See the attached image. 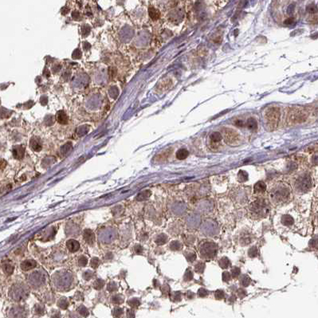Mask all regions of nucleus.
<instances>
[{
  "instance_id": "17",
  "label": "nucleus",
  "mask_w": 318,
  "mask_h": 318,
  "mask_svg": "<svg viewBox=\"0 0 318 318\" xmlns=\"http://www.w3.org/2000/svg\"><path fill=\"white\" fill-rule=\"evenodd\" d=\"M281 222H282V224L285 225V226H291V225L293 224L294 220H293V217L291 215H285L282 216V218H281Z\"/></svg>"
},
{
  "instance_id": "9",
  "label": "nucleus",
  "mask_w": 318,
  "mask_h": 318,
  "mask_svg": "<svg viewBox=\"0 0 318 318\" xmlns=\"http://www.w3.org/2000/svg\"><path fill=\"white\" fill-rule=\"evenodd\" d=\"M43 276L38 272H34L30 277V281L33 285H39L42 283Z\"/></svg>"
},
{
  "instance_id": "42",
  "label": "nucleus",
  "mask_w": 318,
  "mask_h": 318,
  "mask_svg": "<svg viewBox=\"0 0 318 318\" xmlns=\"http://www.w3.org/2000/svg\"><path fill=\"white\" fill-rule=\"evenodd\" d=\"M224 292L222 290H218L217 291H215V298L217 300H222V299L224 297Z\"/></svg>"
},
{
  "instance_id": "14",
  "label": "nucleus",
  "mask_w": 318,
  "mask_h": 318,
  "mask_svg": "<svg viewBox=\"0 0 318 318\" xmlns=\"http://www.w3.org/2000/svg\"><path fill=\"white\" fill-rule=\"evenodd\" d=\"M266 190V185L263 181H259L256 183L254 187V193H263Z\"/></svg>"
},
{
  "instance_id": "30",
  "label": "nucleus",
  "mask_w": 318,
  "mask_h": 318,
  "mask_svg": "<svg viewBox=\"0 0 318 318\" xmlns=\"http://www.w3.org/2000/svg\"><path fill=\"white\" fill-rule=\"evenodd\" d=\"M123 301H124V300H123V297H121L120 295H114L113 297H112V302L113 303V304H116V305H120L121 303H123Z\"/></svg>"
},
{
  "instance_id": "44",
  "label": "nucleus",
  "mask_w": 318,
  "mask_h": 318,
  "mask_svg": "<svg viewBox=\"0 0 318 318\" xmlns=\"http://www.w3.org/2000/svg\"><path fill=\"white\" fill-rule=\"evenodd\" d=\"M208 294V292L207 290H205L204 288H200L199 290H198V296L200 297H207Z\"/></svg>"
},
{
  "instance_id": "22",
  "label": "nucleus",
  "mask_w": 318,
  "mask_h": 318,
  "mask_svg": "<svg viewBox=\"0 0 318 318\" xmlns=\"http://www.w3.org/2000/svg\"><path fill=\"white\" fill-rule=\"evenodd\" d=\"M250 282H251V279L249 276L246 275V274L242 276L240 279V285L242 287H247L250 284Z\"/></svg>"
},
{
  "instance_id": "13",
  "label": "nucleus",
  "mask_w": 318,
  "mask_h": 318,
  "mask_svg": "<svg viewBox=\"0 0 318 318\" xmlns=\"http://www.w3.org/2000/svg\"><path fill=\"white\" fill-rule=\"evenodd\" d=\"M210 143H211V145H215L219 144V142L221 141L222 139V136L221 135L220 132H214L212 133L210 135Z\"/></svg>"
},
{
  "instance_id": "35",
  "label": "nucleus",
  "mask_w": 318,
  "mask_h": 318,
  "mask_svg": "<svg viewBox=\"0 0 318 318\" xmlns=\"http://www.w3.org/2000/svg\"><path fill=\"white\" fill-rule=\"evenodd\" d=\"M77 312H79L80 314L83 316V317H87L89 314L87 309H86L85 306H83V305H81V306L77 308Z\"/></svg>"
},
{
  "instance_id": "31",
  "label": "nucleus",
  "mask_w": 318,
  "mask_h": 318,
  "mask_svg": "<svg viewBox=\"0 0 318 318\" xmlns=\"http://www.w3.org/2000/svg\"><path fill=\"white\" fill-rule=\"evenodd\" d=\"M204 270H205L204 262H199V263H198V264H196L195 266V272L199 273H203Z\"/></svg>"
},
{
  "instance_id": "24",
  "label": "nucleus",
  "mask_w": 318,
  "mask_h": 318,
  "mask_svg": "<svg viewBox=\"0 0 318 318\" xmlns=\"http://www.w3.org/2000/svg\"><path fill=\"white\" fill-rule=\"evenodd\" d=\"M248 173L245 171H239V174H238V179H239V182H246L248 179Z\"/></svg>"
},
{
  "instance_id": "43",
  "label": "nucleus",
  "mask_w": 318,
  "mask_h": 318,
  "mask_svg": "<svg viewBox=\"0 0 318 318\" xmlns=\"http://www.w3.org/2000/svg\"><path fill=\"white\" fill-rule=\"evenodd\" d=\"M100 264V260L97 258H93L91 260V266L93 269H97V267L99 266Z\"/></svg>"
},
{
  "instance_id": "23",
  "label": "nucleus",
  "mask_w": 318,
  "mask_h": 318,
  "mask_svg": "<svg viewBox=\"0 0 318 318\" xmlns=\"http://www.w3.org/2000/svg\"><path fill=\"white\" fill-rule=\"evenodd\" d=\"M168 241V236L164 234H159V236H157V238L156 239V244L158 245H163L166 242Z\"/></svg>"
},
{
  "instance_id": "25",
  "label": "nucleus",
  "mask_w": 318,
  "mask_h": 318,
  "mask_svg": "<svg viewBox=\"0 0 318 318\" xmlns=\"http://www.w3.org/2000/svg\"><path fill=\"white\" fill-rule=\"evenodd\" d=\"M57 306H59L60 308L62 309V310H66L67 307L69 306L68 301H67L66 299L64 298V297L59 299V301H57Z\"/></svg>"
},
{
  "instance_id": "41",
  "label": "nucleus",
  "mask_w": 318,
  "mask_h": 318,
  "mask_svg": "<svg viewBox=\"0 0 318 318\" xmlns=\"http://www.w3.org/2000/svg\"><path fill=\"white\" fill-rule=\"evenodd\" d=\"M240 242H241V244L242 245V246H246V245H247V244H250V237H249L248 235L242 236V239L240 240Z\"/></svg>"
},
{
  "instance_id": "19",
  "label": "nucleus",
  "mask_w": 318,
  "mask_h": 318,
  "mask_svg": "<svg viewBox=\"0 0 318 318\" xmlns=\"http://www.w3.org/2000/svg\"><path fill=\"white\" fill-rule=\"evenodd\" d=\"M247 128L251 131H255L258 128V122L254 118H250L248 119L246 122Z\"/></svg>"
},
{
  "instance_id": "26",
  "label": "nucleus",
  "mask_w": 318,
  "mask_h": 318,
  "mask_svg": "<svg viewBox=\"0 0 318 318\" xmlns=\"http://www.w3.org/2000/svg\"><path fill=\"white\" fill-rule=\"evenodd\" d=\"M30 145H31V148L36 152H39L42 149V145H41L39 141L36 140H32Z\"/></svg>"
},
{
  "instance_id": "16",
  "label": "nucleus",
  "mask_w": 318,
  "mask_h": 318,
  "mask_svg": "<svg viewBox=\"0 0 318 318\" xmlns=\"http://www.w3.org/2000/svg\"><path fill=\"white\" fill-rule=\"evenodd\" d=\"M151 195V191L148 190L143 191L140 193H139L136 196V200L138 201H144L148 199Z\"/></svg>"
},
{
  "instance_id": "21",
  "label": "nucleus",
  "mask_w": 318,
  "mask_h": 318,
  "mask_svg": "<svg viewBox=\"0 0 318 318\" xmlns=\"http://www.w3.org/2000/svg\"><path fill=\"white\" fill-rule=\"evenodd\" d=\"M219 266L222 268V269H227L230 264V260L227 259V257H223V258H222V259L219 260Z\"/></svg>"
},
{
  "instance_id": "4",
  "label": "nucleus",
  "mask_w": 318,
  "mask_h": 318,
  "mask_svg": "<svg viewBox=\"0 0 318 318\" xmlns=\"http://www.w3.org/2000/svg\"><path fill=\"white\" fill-rule=\"evenodd\" d=\"M218 251V246L213 242H207L201 245L199 253L203 259H211L215 257Z\"/></svg>"
},
{
  "instance_id": "18",
  "label": "nucleus",
  "mask_w": 318,
  "mask_h": 318,
  "mask_svg": "<svg viewBox=\"0 0 318 318\" xmlns=\"http://www.w3.org/2000/svg\"><path fill=\"white\" fill-rule=\"evenodd\" d=\"M188 155H189V152H188V151L187 150V149H185V148H181V149L177 151V152H176V157H177V159H180V160L186 159L188 156Z\"/></svg>"
},
{
  "instance_id": "8",
  "label": "nucleus",
  "mask_w": 318,
  "mask_h": 318,
  "mask_svg": "<svg viewBox=\"0 0 318 318\" xmlns=\"http://www.w3.org/2000/svg\"><path fill=\"white\" fill-rule=\"evenodd\" d=\"M223 137H224L225 141L227 144H234L238 141L239 140V135L235 131L230 128H224L223 129Z\"/></svg>"
},
{
  "instance_id": "1",
  "label": "nucleus",
  "mask_w": 318,
  "mask_h": 318,
  "mask_svg": "<svg viewBox=\"0 0 318 318\" xmlns=\"http://www.w3.org/2000/svg\"><path fill=\"white\" fill-rule=\"evenodd\" d=\"M250 212L251 216L254 219L265 218L270 212V207L267 203L266 200L259 199L251 203L250 207Z\"/></svg>"
},
{
  "instance_id": "5",
  "label": "nucleus",
  "mask_w": 318,
  "mask_h": 318,
  "mask_svg": "<svg viewBox=\"0 0 318 318\" xmlns=\"http://www.w3.org/2000/svg\"><path fill=\"white\" fill-rule=\"evenodd\" d=\"M29 291L24 285H14L10 291V296L14 301H19L27 297Z\"/></svg>"
},
{
  "instance_id": "47",
  "label": "nucleus",
  "mask_w": 318,
  "mask_h": 318,
  "mask_svg": "<svg viewBox=\"0 0 318 318\" xmlns=\"http://www.w3.org/2000/svg\"><path fill=\"white\" fill-rule=\"evenodd\" d=\"M231 279V275L229 272H224L222 273V281H224L225 282H227L229 281Z\"/></svg>"
},
{
  "instance_id": "55",
  "label": "nucleus",
  "mask_w": 318,
  "mask_h": 318,
  "mask_svg": "<svg viewBox=\"0 0 318 318\" xmlns=\"http://www.w3.org/2000/svg\"><path fill=\"white\" fill-rule=\"evenodd\" d=\"M113 258V255L111 254H107V256H105V259H112Z\"/></svg>"
},
{
  "instance_id": "52",
  "label": "nucleus",
  "mask_w": 318,
  "mask_h": 318,
  "mask_svg": "<svg viewBox=\"0 0 318 318\" xmlns=\"http://www.w3.org/2000/svg\"><path fill=\"white\" fill-rule=\"evenodd\" d=\"M6 166V162L3 159H0V168L3 169Z\"/></svg>"
},
{
  "instance_id": "39",
  "label": "nucleus",
  "mask_w": 318,
  "mask_h": 318,
  "mask_svg": "<svg viewBox=\"0 0 318 318\" xmlns=\"http://www.w3.org/2000/svg\"><path fill=\"white\" fill-rule=\"evenodd\" d=\"M87 262H88V259L85 256H81L79 259H78V265L80 266H85L87 265Z\"/></svg>"
},
{
  "instance_id": "40",
  "label": "nucleus",
  "mask_w": 318,
  "mask_h": 318,
  "mask_svg": "<svg viewBox=\"0 0 318 318\" xmlns=\"http://www.w3.org/2000/svg\"><path fill=\"white\" fill-rule=\"evenodd\" d=\"M240 273H241V270H240L239 267H234L233 269L231 270V275H232V277L234 278H237V277H239Z\"/></svg>"
},
{
  "instance_id": "46",
  "label": "nucleus",
  "mask_w": 318,
  "mask_h": 318,
  "mask_svg": "<svg viewBox=\"0 0 318 318\" xmlns=\"http://www.w3.org/2000/svg\"><path fill=\"white\" fill-rule=\"evenodd\" d=\"M122 313H123V310L121 309V308H119V307L116 308L113 311V316L115 317H119L121 316Z\"/></svg>"
},
{
  "instance_id": "2",
  "label": "nucleus",
  "mask_w": 318,
  "mask_h": 318,
  "mask_svg": "<svg viewBox=\"0 0 318 318\" xmlns=\"http://www.w3.org/2000/svg\"><path fill=\"white\" fill-rule=\"evenodd\" d=\"M281 112L278 107H271L268 108L265 113V118L266 120L267 126L270 130H273L277 128L280 120Z\"/></svg>"
},
{
  "instance_id": "3",
  "label": "nucleus",
  "mask_w": 318,
  "mask_h": 318,
  "mask_svg": "<svg viewBox=\"0 0 318 318\" xmlns=\"http://www.w3.org/2000/svg\"><path fill=\"white\" fill-rule=\"evenodd\" d=\"M290 196V189L285 185H278L270 192V198L275 203H282Z\"/></svg>"
},
{
  "instance_id": "28",
  "label": "nucleus",
  "mask_w": 318,
  "mask_h": 318,
  "mask_svg": "<svg viewBox=\"0 0 318 318\" xmlns=\"http://www.w3.org/2000/svg\"><path fill=\"white\" fill-rule=\"evenodd\" d=\"M182 245L178 241H173L170 243V249L172 250H181Z\"/></svg>"
},
{
  "instance_id": "50",
  "label": "nucleus",
  "mask_w": 318,
  "mask_h": 318,
  "mask_svg": "<svg viewBox=\"0 0 318 318\" xmlns=\"http://www.w3.org/2000/svg\"><path fill=\"white\" fill-rule=\"evenodd\" d=\"M135 251L136 254H141L143 252V247L140 245H137L135 246Z\"/></svg>"
},
{
  "instance_id": "11",
  "label": "nucleus",
  "mask_w": 318,
  "mask_h": 318,
  "mask_svg": "<svg viewBox=\"0 0 318 318\" xmlns=\"http://www.w3.org/2000/svg\"><path fill=\"white\" fill-rule=\"evenodd\" d=\"M66 246H67V248L68 250L72 252V253H74V252H77V250L80 249V244L79 242L74 239H69L67 243H66Z\"/></svg>"
},
{
  "instance_id": "32",
  "label": "nucleus",
  "mask_w": 318,
  "mask_h": 318,
  "mask_svg": "<svg viewBox=\"0 0 318 318\" xmlns=\"http://www.w3.org/2000/svg\"><path fill=\"white\" fill-rule=\"evenodd\" d=\"M258 253H259L258 248L256 246H252L248 251V255L250 258H255L258 255Z\"/></svg>"
},
{
  "instance_id": "10",
  "label": "nucleus",
  "mask_w": 318,
  "mask_h": 318,
  "mask_svg": "<svg viewBox=\"0 0 318 318\" xmlns=\"http://www.w3.org/2000/svg\"><path fill=\"white\" fill-rule=\"evenodd\" d=\"M83 236H84L85 241L89 245H90V246L93 245L94 241H95V236H94L93 232L92 230H89V229L85 230L84 233H83Z\"/></svg>"
},
{
  "instance_id": "15",
  "label": "nucleus",
  "mask_w": 318,
  "mask_h": 318,
  "mask_svg": "<svg viewBox=\"0 0 318 318\" xmlns=\"http://www.w3.org/2000/svg\"><path fill=\"white\" fill-rule=\"evenodd\" d=\"M13 155L15 159H21L24 156V148L22 146H16L13 149Z\"/></svg>"
},
{
  "instance_id": "36",
  "label": "nucleus",
  "mask_w": 318,
  "mask_h": 318,
  "mask_svg": "<svg viewBox=\"0 0 318 318\" xmlns=\"http://www.w3.org/2000/svg\"><path fill=\"white\" fill-rule=\"evenodd\" d=\"M171 300L173 301H181V293L175 292L171 294Z\"/></svg>"
},
{
  "instance_id": "45",
  "label": "nucleus",
  "mask_w": 318,
  "mask_h": 318,
  "mask_svg": "<svg viewBox=\"0 0 318 318\" xmlns=\"http://www.w3.org/2000/svg\"><path fill=\"white\" fill-rule=\"evenodd\" d=\"M93 272H91L90 270H88V271H86V272L84 273V274H83V278H84L85 280H86V281H89V280H90V279L93 278Z\"/></svg>"
},
{
  "instance_id": "6",
  "label": "nucleus",
  "mask_w": 318,
  "mask_h": 318,
  "mask_svg": "<svg viewBox=\"0 0 318 318\" xmlns=\"http://www.w3.org/2000/svg\"><path fill=\"white\" fill-rule=\"evenodd\" d=\"M307 117L308 113L305 108L295 107L290 111L288 120L292 123H301L306 120Z\"/></svg>"
},
{
  "instance_id": "12",
  "label": "nucleus",
  "mask_w": 318,
  "mask_h": 318,
  "mask_svg": "<svg viewBox=\"0 0 318 318\" xmlns=\"http://www.w3.org/2000/svg\"><path fill=\"white\" fill-rule=\"evenodd\" d=\"M36 261H34V260H26V261H23L20 266H21V269L23 270H25V271H27V270H30L34 268L36 266Z\"/></svg>"
},
{
  "instance_id": "34",
  "label": "nucleus",
  "mask_w": 318,
  "mask_h": 318,
  "mask_svg": "<svg viewBox=\"0 0 318 318\" xmlns=\"http://www.w3.org/2000/svg\"><path fill=\"white\" fill-rule=\"evenodd\" d=\"M193 278V273L191 272V270L190 269H188L185 272L184 277H183V279L184 281H190L191 279Z\"/></svg>"
},
{
  "instance_id": "53",
  "label": "nucleus",
  "mask_w": 318,
  "mask_h": 318,
  "mask_svg": "<svg viewBox=\"0 0 318 318\" xmlns=\"http://www.w3.org/2000/svg\"><path fill=\"white\" fill-rule=\"evenodd\" d=\"M235 125H237L238 127H242L244 125V122L241 120H237L235 122H234Z\"/></svg>"
},
{
  "instance_id": "54",
  "label": "nucleus",
  "mask_w": 318,
  "mask_h": 318,
  "mask_svg": "<svg viewBox=\"0 0 318 318\" xmlns=\"http://www.w3.org/2000/svg\"><path fill=\"white\" fill-rule=\"evenodd\" d=\"M187 296H188V297L189 299L193 298V297H194V293L192 292H188V294H187Z\"/></svg>"
},
{
  "instance_id": "27",
  "label": "nucleus",
  "mask_w": 318,
  "mask_h": 318,
  "mask_svg": "<svg viewBox=\"0 0 318 318\" xmlns=\"http://www.w3.org/2000/svg\"><path fill=\"white\" fill-rule=\"evenodd\" d=\"M3 271L6 273V274H8V275L11 274L13 271H14V267H13V266L10 264V263H5V264L3 265Z\"/></svg>"
},
{
  "instance_id": "20",
  "label": "nucleus",
  "mask_w": 318,
  "mask_h": 318,
  "mask_svg": "<svg viewBox=\"0 0 318 318\" xmlns=\"http://www.w3.org/2000/svg\"><path fill=\"white\" fill-rule=\"evenodd\" d=\"M148 13H149V16L151 17V18L153 20H157L159 18V16H160V13L158 10H156V8L154 7H150L149 8V11H148Z\"/></svg>"
},
{
  "instance_id": "38",
  "label": "nucleus",
  "mask_w": 318,
  "mask_h": 318,
  "mask_svg": "<svg viewBox=\"0 0 318 318\" xmlns=\"http://www.w3.org/2000/svg\"><path fill=\"white\" fill-rule=\"evenodd\" d=\"M186 259L189 262H192L196 259V254L195 253H187L186 254Z\"/></svg>"
},
{
  "instance_id": "51",
  "label": "nucleus",
  "mask_w": 318,
  "mask_h": 318,
  "mask_svg": "<svg viewBox=\"0 0 318 318\" xmlns=\"http://www.w3.org/2000/svg\"><path fill=\"white\" fill-rule=\"evenodd\" d=\"M294 23V19L293 18H287L285 21V25H288V26H290V25H292L293 23Z\"/></svg>"
},
{
  "instance_id": "29",
  "label": "nucleus",
  "mask_w": 318,
  "mask_h": 318,
  "mask_svg": "<svg viewBox=\"0 0 318 318\" xmlns=\"http://www.w3.org/2000/svg\"><path fill=\"white\" fill-rule=\"evenodd\" d=\"M104 285H105V281L101 280V279H97L93 283L94 289H96V290H101V289H102Z\"/></svg>"
},
{
  "instance_id": "37",
  "label": "nucleus",
  "mask_w": 318,
  "mask_h": 318,
  "mask_svg": "<svg viewBox=\"0 0 318 318\" xmlns=\"http://www.w3.org/2000/svg\"><path fill=\"white\" fill-rule=\"evenodd\" d=\"M107 289H108V290L109 291V292H114V291H117V285L115 282L111 281V282L108 283Z\"/></svg>"
},
{
  "instance_id": "33",
  "label": "nucleus",
  "mask_w": 318,
  "mask_h": 318,
  "mask_svg": "<svg viewBox=\"0 0 318 318\" xmlns=\"http://www.w3.org/2000/svg\"><path fill=\"white\" fill-rule=\"evenodd\" d=\"M128 304L132 308H137V307L140 305V302L139 299L132 298L130 299V300L128 301Z\"/></svg>"
},
{
  "instance_id": "48",
  "label": "nucleus",
  "mask_w": 318,
  "mask_h": 318,
  "mask_svg": "<svg viewBox=\"0 0 318 318\" xmlns=\"http://www.w3.org/2000/svg\"><path fill=\"white\" fill-rule=\"evenodd\" d=\"M35 312L37 313V314H39V315H42V314H43L44 313V308H43L42 305H36L35 306Z\"/></svg>"
},
{
  "instance_id": "7",
  "label": "nucleus",
  "mask_w": 318,
  "mask_h": 318,
  "mask_svg": "<svg viewBox=\"0 0 318 318\" xmlns=\"http://www.w3.org/2000/svg\"><path fill=\"white\" fill-rule=\"evenodd\" d=\"M296 189L297 191L306 192L312 187V179L309 175H302L297 179L295 183Z\"/></svg>"
},
{
  "instance_id": "49",
  "label": "nucleus",
  "mask_w": 318,
  "mask_h": 318,
  "mask_svg": "<svg viewBox=\"0 0 318 318\" xmlns=\"http://www.w3.org/2000/svg\"><path fill=\"white\" fill-rule=\"evenodd\" d=\"M238 294H239V297L242 298V297H244L246 295V290H242V289H239V290H238Z\"/></svg>"
}]
</instances>
